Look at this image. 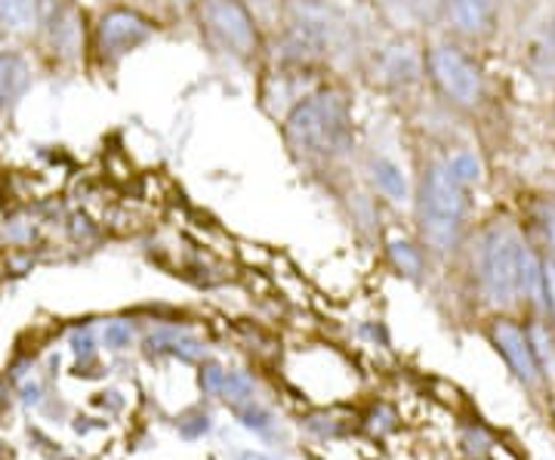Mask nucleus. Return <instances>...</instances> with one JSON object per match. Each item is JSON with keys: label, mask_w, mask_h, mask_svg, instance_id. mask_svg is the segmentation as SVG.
<instances>
[{"label": "nucleus", "mask_w": 555, "mask_h": 460, "mask_svg": "<svg viewBox=\"0 0 555 460\" xmlns=\"http://www.w3.org/2000/svg\"><path fill=\"white\" fill-rule=\"evenodd\" d=\"M521 247L525 239L516 226H494L478 254V281L481 294L494 306H513L521 297L518 294V272H521Z\"/></svg>", "instance_id": "4"}, {"label": "nucleus", "mask_w": 555, "mask_h": 460, "mask_svg": "<svg viewBox=\"0 0 555 460\" xmlns=\"http://www.w3.org/2000/svg\"><path fill=\"white\" fill-rule=\"evenodd\" d=\"M448 167H451V174H454L456 180L463 182L466 189L481 180V164H478V158L473 152H460V155H454V158L448 161Z\"/></svg>", "instance_id": "18"}, {"label": "nucleus", "mask_w": 555, "mask_h": 460, "mask_svg": "<svg viewBox=\"0 0 555 460\" xmlns=\"http://www.w3.org/2000/svg\"><path fill=\"white\" fill-rule=\"evenodd\" d=\"M102 343H105V349H127L130 343H133V324L130 321H108L105 324V331H102Z\"/></svg>", "instance_id": "20"}, {"label": "nucleus", "mask_w": 555, "mask_h": 460, "mask_svg": "<svg viewBox=\"0 0 555 460\" xmlns=\"http://www.w3.org/2000/svg\"><path fill=\"white\" fill-rule=\"evenodd\" d=\"M389 257L396 263L398 269L404 272V276H420V269H423V257H420V251H416L411 241L404 239H392L389 241Z\"/></svg>", "instance_id": "15"}, {"label": "nucleus", "mask_w": 555, "mask_h": 460, "mask_svg": "<svg viewBox=\"0 0 555 460\" xmlns=\"http://www.w3.org/2000/svg\"><path fill=\"white\" fill-rule=\"evenodd\" d=\"M219 396H222L225 401H232V405L238 408V405H244V401L254 399V381H250L244 371H229Z\"/></svg>", "instance_id": "17"}, {"label": "nucleus", "mask_w": 555, "mask_h": 460, "mask_svg": "<svg viewBox=\"0 0 555 460\" xmlns=\"http://www.w3.org/2000/svg\"><path fill=\"white\" fill-rule=\"evenodd\" d=\"M488 334H491V343L496 346V353H500L503 361L509 365V371H513L528 389H537L540 381H543V374H540V368H537L534 349H531V341H528V331H525L516 319H494Z\"/></svg>", "instance_id": "7"}, {"label": "nucleus", "mask_w": 555, "mask_h": 460, "mask_svg": "<svg viewBox=\"0 0 555 460\" xmlns=\"http://www.w3.org/2000/svg\"><path fill=\"white\" fill-rule=\"evenodd\" d=\"M192 421H195V426H189L185 421L179 423V433H182V436H189V439L204 436V433L210 430V418H207V414H192Z\"/></svg>", "instance_id": "23"}, {"label": "nucleus", "mask_w": 555, "mask_h": 460, "mask_svg": "<svg viewBox=\"0 0 555 460\" xmlns=\"http://www.w3.org/2000/svg\"><path fill=\"white\" fill-rule=\"evenodd\" d=\"M155 35V22L142 16L133 7H112L102 13L96 25V50L105 62H115L133 53Z\"/></svg>", "instance_id": "6"}, {"label": "nucleus", "mask_w": 555, "mask_h": 460, "mask_svg": "<svg viewBox=\"0 0 555 460\" xmlns=\"http://www.w3.org/2000/svg\"><path fill=\"white\" fill-rule=\"evenodd\" d=\"M444 22L460 38H491L496 28V0H444Z\"/></svg>", "instance_id": "8"}, {"label": "nucleus", "mask_w": 555, "mask_h": 460, "mask_svg": "<svg viewBox=\"0 0 555 460\" xmlns=\"http://www.w3.org/2000/svg\"><path fill=\"white\" fill-rule=\"evenodd\" d=\"M426 72L438 93L460 112H476L485 102V75L460 43H436L426 53Z\"/></svg>", "instance_id": "5"}, {"label": "nucleus", "mask_w": 555, "mask_h": 460, "mask_svg": "<svg viewBox=\"0 0 555 460\" xmlns=\"http://www.w3.org/2000/svg\"><path fill=\"white\" fill-rule=\"evenodd\" d=\"M238 460H269L266 455H259V451H244V455H238Z\"/></svg>", "instance_id": "24"}, {"label": "nucleus", "mask_w": 555, "mask_h": 460, "mask_svg": "<svg viewBox=\"0 0 555 460\" xmlns=\"http://www.w3.org/2000/svg\"><path fill=\"white\" fill-rule=\"evenodd\" d=\"M466 210H469V189L456 180L448 164H433L420 186L416 222L423 241L436 254L454 251L466 222Z\"/></svg>", "instance_id": "2"}, {"label": "nucleus", "mask_w": 555, "mask_h": 460, "mask_svg": "<svg viewBox=\"0 0 555 460\" xmlns=\"http://www.w3.org/2000/svg\"><path fill=\"white\" fill-rule=\"evenodd\" d=\"M247 10H250V16L257 20V25L262 28V35L266 31H275L284 25V16H287V0H241Z\"/></svg>", "instance_id": "13"}, {"label": "nucleus", "mask_w": 555, "mask_h": 460, "mask_svg": "<svg viewBox=\"0 0 555 460\" xmlns=\"http://www.w3.org/2000/svg\"><path fill=\"white\" fill-rule=\"evenodd\" d=\"M525 331H528V341H531V349H534V359H537V368H540V374H543V378H550V381H555L553 321L546 324L543 319H531L528 324H525Z\"/></svg>", "instance_id": "9"}, {"label": "nucleus", "mask_w": 555, "mask_h": 460, "mask_svg": "<svg viewBox=\"0 0 555 460\" xmlns=\"http://www.w3.org/2000/svg\"><path fill=\"white\" fill-rule=\"evenodd\" d=\"M25 87V62L16 53H0V112L16 100Z\"/></svg>", "instance_id": "11"}, {"label": "nucleus", "mask_w": 555, "mask_h": 460, "mask_svg": "<svg viewBox=\"0 0 555 460\" xmlns=\"http://www.w3.org/2000/svg\"><path fill=\"white\" fill-rule=\"evenodd\" d=\"M543 309L555 328V257H543Z\"/></svg>", "instance_id": "21"}, {"label": "nucleus", "mask_w": 555, "mask_h": 460, "mask_svg": "<svg viewBox=\"0 0 555 460\" xmlns=\"http://www.w3.org/2000/svg\"><path fill=\"white\" fill-rule=\"evenodd\" d=\"M531 229L537 232V239L543 244L546 257H555V199L543 195L531 204Z\"/></svg>", "instance_id": "10"}, {"label": "nucleus", "mask_w": 555, "mask_h": 460, "mask_svg": "<svg viewBox=\"0 0 555 460\" xmlns=\"http://www.w3.org/2000/svg\"><path fill=\"white\" fill-rule=\"evenodd\" d=\"M550 38H553V50H555V16H553V25H550Z\"/></svg>", "instance_id": "26"}, {"label": "nucleus", "mask_w": 555, "mask_h": 460, "mask_svg": "<svg viewBox=\"0 0 555 460\" xmlns=\"http://www.w3.org/2000/svg\"><path fill=\"white\" fill-rule=\"evenodd\" d=\"M225 368H219L217 361H210V365H204L201 368V389L204 393H210V396H219L222 393V383H225Z\"/></svg>", "instance_id": "22"}, {"label": "nucleus", "mask_w": 555, "mask_h": 460, "mask_svg": "<svg viewBox=\"0 0 555 460\" xmlns=\"http://www.w3.org/2000/svg\"><path fill=\"white\" fill-rule=\"evenodd\" d=\"M35 13H38V0H0V22L7 28H28L35 22Z\"/></svg>", "instance_id": "14"}, {"label": "nucleus", "mask_w": 555, "mask_h": 460, "mask_svg": "<svg viewBox=\"0 0 555 460\" xmlns=\"http://www.w3.org/2000/svg\"><path fill=\"white\" fill-rule=\"evenodd\" d=\"M173 7H195V0H170Z\"/></svg>", "instance_id": "25"}, {"label": "nucleus", "mask_w": 555, "mask_h": 460, "mask_svg": "<svg viewBox=\"0 0 555 460\" xmlns=\"http://www.w3.org/2000/svg\"><path fill=\"white\" fill-rule=\"evenodd\" d=\"M149 346H152L155 353H170V356H179V359L185 361L201 359V353H204V346H201L195 337H185V334H177V331L152 334V337H149Z\"/></svg>", "instance_id": "12"}, {"label": "nucleus", "mask_w": 555, "mask_h": 460, "mask_svg": "<svg viewBox=\"0 0 555 460\" xmlns=\"http://www.w3.org/2000/svg\"><path fill=\"white\" fill-rule=\"evenodd\" d=\"M284 140L306 158H337L352 142V112L339 90H321L294 105Z\"/></svg>", "instance_id": "1"}, {"label": "nucleus", "mask_w": 555, "mask_h": 460, "mask_svg": "<svg viewBox=\"0 0 555 460\" xmlns=\"http://www.w3.org/2000/svg\"><path fill=\"white\" fill-rule=\"evenodd\" d=\"M201 35L217 50L241 62L257 60L262 50V28L241 0H195Z\"/></svg>", "instance_id": "3"}, {"label": "nucleus", "mask_w": 555, "mask_h": 460, "mask_svg": "<svg viewBox=\"0 0 555 460\" xmlns=\"http://www.w3.org/2000/svg\"><path fill=\"white\" fill-rule=\"evenodd\" d=\"M235 414H238L241 426H244V430H254V433H269V430H272V423H275L272 411H269V408H262V405H257L254 399L238 405V408H235Z\"/></svg>", "instance_id": "16"}, {"label": "nucleus", "mask_w": 555, "mask_h": 460, "mask_svg": "<svg viewBox=\"0 0 555 460\" xmlns=\"http://www.w3.org/2000/svg\"><path fill=\"white\" fill-rule=\"evenodd\" d=\"M374 177H377L379 189H383L386 195H392V199H404V177L398 174L396 164H389V161H377V164H374Z\"/></svg>", "instance_id": "19"}]
</instances>
